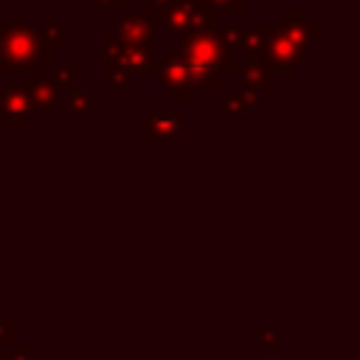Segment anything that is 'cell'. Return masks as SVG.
Listing matches in <instances>:
<instances>
[{"instance_id": "cell-19", "label": "cell", "mask_w": 360, "mask_h": 360, "mask_svg": "<svg viewBox=\"0 0 360 360\" xmlns=\"http://www.w3.org/2000/svg\"><path fill=\"white\" fill-rule=\"evenodd\" d=\"M76 76H79V65L76 62H56L53 65V84L59 87V84H70V87H76Z\"/></svg>"}, {"instance_id": "cell-12", "label": "cell", "mask_w": 360, "mask_h": 360, "mask_svg": "<svg viewBox=\"0 0 360 360\" xmlns=\"http://www.w3.org/2000/svg\"><path fill=\"white\" fill-rule=\"evenodd\" d=\"M270 37V25H256V28H245V39H242V51H245V62H259L264 42Z\"/></svg>"}, {"instance_id": "cell-16", "label": "cell", "mask_w": 360, "mask_h": 360, "mask_svg": "<svg viewBox=\"0 0 360 360\" xmlns=\"http://www.w3.org/2000/svg\"><path fill=\"white\" fill-rule=\"evenodd\" d=\"M186 68H188L191 84H202V87H217L219 84V70H214L208 65H200V62H188V59H186Z\"/></svg>"}, {"instance_id": "cell-7", "label": "cell", "mask_w": 360, "mask_h": 360, "mask_svg": "<svg viewBox=\"0 0 360 360\" xmlns=\"http://www.w3.org/2000/svg\"><path fill=\"white\" fill-rule=\"evenodd\" d=\"M31 110H34V107H31V101H28V96H25L22 90H17V87L3 90V96H0V121H3L6 127H20V124H25Z\"/></svg>"}, {"instance_id": "cell-20", "label": "cell", "mask_w": 360, "mask_h": 360, "mask_svg": "<svg viewBox=\"0 0 360 360\" xmlns=\"http://www.w3.org/2000/svg\"><path fill=\"white\" fill-rule=\"evenodd\" d=\"M104 73H107V84L110 87H124L129 82V70L124 65H104Z\"/></svg>"}, {"instance_id": "cell-10", "label": "cell", "mask_w": 360, "mask_h": 360, "mask_svg": "<svg viewBox=\"0 0 360 360\" xmlns=\"http://www.w3.org/2000/svg\"><path fill=\"white\" fill-rule=\"evenodd\" d=\"M124 68L129 73H152L155 70V53H152V48L149 45H127L124 48Z\"/></svg>"}, {"instance_id": "cell-4", "label": "cell", "mask_w": 360, "mask_h": 360, "mask_svg": "<svg viewBox=\"0 0 360 360\" xmlns=\"http://www.w3.org/2000/svg\"><path fill=\"white\" fill-rule=\"evenodd\" d=\"M152 73H155L158 82L166 87V96H169L172 101H177V98L188 101V98L194 96V84H191L186 59H183L177 51H172L166 62H155V70H152Z\"/></svg>"}, {"instance_id": "cell-9", "label": "cell", "mask_w": 360, "mask_h": 360, "mask_svg": "<svg viewBox=\"0 0 360 360\" xmlns=\"http://www.w3.org/2000/svg\"><path fill=\"white\" fill-rule=\"evenodd\" d=\"M194 8H197V3L194 0H180V3H174L169 11H163L160 14V20L172 28V31H180V34H188L191 31V17H194Z\"/></svg>"}, {"instance_id": "cell-24", "label": "cell", "mask_w": 360, "mask_h": 360, "mask_svg": "<svg viewBox=\"0 0 360 360\" xmlns=\"http://www.w3.org/2000/svg\"><path fill=\"white\" fill-rule=\"evenodd\" d=\"M118 3H121V6H118V11H124V8L129 6V0H118Z\"/></svg>"}, {"instance_id": "cell-22", "label": "cell", "mask_w": 360, "mask_h": 360, "mask_svg": "<svg viewBox=\"0 0 360 360\" xmlns=\"http://www.w3.org/2000/svg\"><path fill=\"white\" fill-rule=\"evenodd\" d=\"M110 6H115V8H118L121 3H118V0H93V3H90V8H93V11H104V8H110Z\"/></svg>"}, {"instance_id": "cell-2", "label": "cell", "mask_w": 360, "mask_h": 360, "mask_svg": "<svg viewBox=\"0 0 360 360\" xmlns=\"http://www.w3.org/2000/svg\"><path fill=\"white\" fill-rule=\"evenodd\" d=\"M309 53V42L292 31H287L284 25L270 28V37L264 42V70L267 73H295L298 59H304Z\"/></svg>"}, {"instance_id": "cell-11", "label": "cell", "mask_w": 360, "mask_h": 360, "mask_svg": "<svg viewBox=\"0 0 360 360\" xmlns=\"http://www.w3.org/2000/svg\"><path fill=\"white\" fill-rule=\"evenodd\" d=\"M281 25H284L287 31H292V34L304 37L307 42H309L312 37H318V34H321V28L309 20V14H307V11H298V8H295V11H292V8H290V11H284V22H281Z\"/></svg>"}, {"instance_id": "cell-5", "label": "cell", "mask_w": 360, "mask_h": 360, "mask_svg": "<svg viewBox=\"0 0 360 360\" xmlns=\"http://www.w3.org/2000/svg\"><path fill=\"white\" fill-rule=\"evenodd\" d=\"M17 90H22V93L28 96L31 107L39 110V112H51V110L56 107L59 96H62V90H59L51 79L39 76V73H34V76H20V79H17Z\"/></svg>"}, {"instance_id": "cell-17", "label": "cell", "mask_w": 360, "mask_h": 360, "mask_svg": "<svg viewBox=\"0 0 360 360\" xmlns=\"http://www.w3.org/2000/svg\"><path fill=\"white\" fill-rule=\"evenodd\" d=\"M239 73H242V79L248 82V87H264V84L270 82V73L264 70L262 62H245V65L239 68Z\"/></svg>"}, {"instance_id": "cell-14", "label": "cell", "mask_w": 360, "mask_h": 360, "mask_svg": "<svg viewBox=\"0 0 360 360\" xmlns=\"http://www.w3.org/2000/svg\"><path fill=\"white\" fill-rule=\"evenodd\" d=\"M37 31V37L42 39V45L53 53V51H59V48H65V42H68V31H65V25L62 22H48V25H39V28H34Z\"/></svg>"}, {"instance_id": "cell-21", "label": "cell", "mask_w": 360, "mask_h": 360, "mask_svg": "<svg viewBox=\"0 0 360 360\" xmlns=\"http://www.w3.org/2000/svg\"><path fill=\"white\" fill-rule=\"evenodd\" d=\"M194 3H200V6H205V8H211V11H219V8H225V11H242V0H194Z\"/></svg>"}, {"instance_id": "cell-18", "label": "cell", "mask_w": 360, "mask_h": 360, "mask_svg": "<svg viewBox=\"0 0 360 360\" xmlns=\"http://www.w3.org/2000/svg\"><path fill=\"white\" fill-rule=\"evenodd\" d=\"M217 39L231 51V48H242V39H245V28L242 25H217Z\"/></svg>"}, {"instance_id": "cell-8", "label": "cell", "mask_w": 360, "mask_h": 360, "mask_svg": "<svg viewBox=\"0 0 360 360\" xmlns=\"http://www.w3.org/2000/svg\"><path fill=\"white\" fill-rule=\"evenodd\" d=\"M180 132H183L180 118L169 115V112H152L143 121V135L146 138H180Z\"/></svg>"}, {"instance_id": "cell-6", "label": "cell", "mask_w": 360, "mask_h": 360, "mask_svg": "<svg viewBox=\"0 0 360 360\" xmlns=\"http://www.w3.org/2000/svg\"><path fill=\"white\" fill-rule=\"evenodd\" d=\"M160 20L158 11L143 14H124L118 22V39L127 45H149L152 42V25Z\"/></svg>"}, {"instance_id": "cell-23", "label": "cell", "mask_w": 360, "mask_h": 360, "mask_svg": "<svg viewBox=\"0 0 360 360\" xmlns=\"http://www.w3.org/2000/svg\"><path fill=\"white\" fill-rule=\"evenodd\" d=\"M158 3V14H163V11H169L174 3H180V0H155Z\"/></svg>"}, {"instance_id": "cell-1", "label": "cell", "mask_w": 360, "mask_h": 360, "mask_svg": "<svg viewBox=\"0 0 360 360\" xmlns=\"http://www.w3.org/2000/svg\"><path fill=\"white\" fill-rule=\"evenodd\" d=\"M53 53L42 45L34 28L11 25L0 28V65L3 73H17V76H34L39 73L42 65H51Z\"/></svg>"}, {"instance_id": "cell-13", "label": "cell", "mask_w": 360, "mask_h": 360, "mask_svg": "<svg viewBox=\"0 0 360 360\" xmlns=\"http://www.w3.org/2000/svg\"><path fill=\"white\" fill-rule=\"evenodd\" d=\"M253 107H259V96H256L253 90H236V93H231V96L222 101V112H228V115L248 112V110H253Z\"/></svg>"}, {"instance_id": "cell-3", "label": "cell", "mask_w": 360, "mask_h": 360, "mask_svg": "<svg viewBox=\"0 0 360 360\" xmlns=\"http://www.w3.org/2000/svg\"><path fill=\"white\" fill-rule=\"evenodd\" d=\"M177 53L188 62H200V65H208V68L219 70V76L222 73H239V65L231 62V51L217 39V34L188 31V34H183V42H180Z\"/></svg>"}, {"instance_id": "cell-15", "label": "cell", "mask_w": 360, "mask_h": 360, "mask_svg": "<svg viewBox=\"0 0 360 360\" xmlns=\"http://www.w3.org/2000/svg\"><path fill=\"white\" fill-rule=\"evenodd\" d=\"M65 107L73 112V115H84L93 110V98H90V90L87 87H70L68 96H65Z\"/></svg>"}]
</instances>
